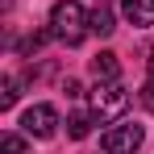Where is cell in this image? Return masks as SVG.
<instances>
[{
  "label": "cell",
  "instance_id": "6da1fadb",
  "mask_svg": "<svg viewBox=\"0 0 154 154\" xmlns=\"http://www.w3.org/2000/svg\"><path fill=\"white\" fill-rule=\"evenodd\" d=\"M50 29H54L58 42L79 46V42L88 38V29H92V13H83L79 0H58V4L50 8Z\"/></svg>",
  "mask_w": 154,
  "mask_h": 154
},
{
  "label": "cell",
  "instance_id": "7a4b0ae2",
  "mask_svg": "<svg viewBox=\"0 0 154 154\" xmlns=\"http://www.w3.org/2000/svg\"><path fill=\"white\" fill-rule=\"evenodd\" d=\"M142 142H146V129L125 121V125H112L100 133V154H137Z\"/></svg>",
  "mask_w": 154,
  "mask_h": 154
},
{
  "label": "cell",
  "instance_id": "3957f363",
  "mask_svg": "<svg viewBox=\"0 0 154 154\" xmlns=\"http://www.w3.org/2000/svg\"><path fill=\"white\" fill-rule=\"evenodd\" d=\"M129 108V92L112 79V83H96V92H92V112L96 117H121Z\"/></svg>",
  "mask_w": 154,
  "mask_h": 154
},
{
  "label": "cell",
  "instance_id": "277c9868",
  "mask_svg": "<svg viewBox=\"0 0 154 154\" xmlns=\"http://www.w3.org/2000/svg\"><path fill=\"white\" fill-rule=\"evenodd\" d=\"M21 129H25L29 137H54V129H58V112H54V104H33L21 112Z\"/></svg>",
  "mask_w": 154,
  "mask_h": 154
},
{
  "label": "cell",
  "instance_id": "5b68a950",
  "mask_svg": "<svg viewBox=\"0 0 154 154\" xmlns=\"http://www.w3.org/2000/svg\"><path fill=\"white\" fill-rule=\"evenodd\" d=\"M121 13H125V21L133 29H150L154 25V0H125Z\"/></svg>",
  "mask_w": 154,
  "mask_h": 154
},
{
  "label": "cell",
  "instance_id": "8992f818",
  "mask_svg": "<svg viewBox=\"0 0 154 154\" xmlns=\"http://www.w3.org/2000/svg\"><path fill=\"white\" fill-rule=\"evenodd\" d=\"M92 75H96V83H112V79L121 75V63H117V54H112V50H100L96 58H92Z\"/></svg>",
  "mask_w": 154,
  "mask_h": 154
},
{
  "label": "cell",
  "instance_id": "52a82bcc",
  "mask_svg": "<svg viewBox=\"0 0 154 154\" xmlns=\"http://www.w3.org/2000/svg\"><path fill=\"white\" fill-rule=\"evenodd\" d=\"M92 117H96V112H71V117H67V137L83 142V137L92 133Z\"/></svg>",
  "mask_w": 154,
  "mask_h": 154
},
{
  "label": "cell",
  "instance_id": "ba28073f",
  "mask_svg": "<svg viewBox=\"0 0 154 154\" xmlns=\"http://www.w3.org/2000/svg\"><path fill=\"white\" fill-rule=\"evenodd\" d=\"M112 13H108V4H96V13H92V33H100V38H108L112 33Z\"/></svg>",
  "mask_w": 154,
  "mask_h": 154
},
{
  "label": "cell",
  "instance_id": "9c48e42d",
  "mask_svg": "<svg viewBox=\"0 0 154 154\" xmlns=\"http://www.w3.org/2000/svg\"><path fill=\"white\" fill-rule=\"evenodd\" d=\"M21 96V79H4V88H0V108H13Z\"/></svg>",
  "mask_w": 154,
  "mask_h": 154
},
{
  "label": "cell",
  "instance_id": "30bf717a",
  "mask_svg": "<svg viewBox=\"0 0 154 154\" xmlns=\"http://www.w3.org/2000/svg\"><path fill=\"white\" fill-rule=\"evenodd\" d=\"M0 154H25V137L21 133H4L0 137Z\"/></svg>",
  "mask_w": 154,
  "mask_h": 154
},
{
  "label": "cell",
  "instance_id": "8fae6325",
  "mask_svg": "<svg viewBox=\"0 0 154 154\" xmlns=\"http://www.w3.org/2000/svg\"><path fill=\"white\" fill-rule=\"evenodd\" d=\"M142 104H146V108H150V112H154V79H150V83H146V88H142Z\"/></svg>",
  "mask_w": 154,
  "mask_h": 154
},
{
  "label": "cell",
  "instance_id": "7c38bea8",
  "mask_svg": "<svg viewBox=\"0 0 154 154\" xmlns=\"http://www.w3.org/2000/svg\"><path fill=\"white\" fill-rule=\"evenodd\" d=\"M63 92H67V96H83V88H79V79H67V83H63Z\"/></svg>",
  "mask_w": 154,
  "mask_h": 154
},
{
  "label": "cell",
  "instance_id": "4fadbf2b",
  "mask_svg": "<svg viewBox=\"0 0 154 154\" xmlns=\"http://www.w3.org/2000/svg\"><path fill=\"white\" fill-rule=\"evenodd\" d=\"M146 67H150V79H154V50H150V63H146Z\"/></svg>",
  "mask_w": 154,
  "mask_h": 154
},
{
  "label": "cell",
  "instance_id": "5bb4252c",
  "mask_svg": "<svg viewBox=\"0 0 154 154\" xmlns=\"http://www.w3.org/2000/svg\"><path fill=\"white\" fill-rule=\"evenodd\" d=\"M96 4H108V0H96Z\"/></svg>",
  "mask_w": 154,
  "mask_h": 154
}]
</instances>
